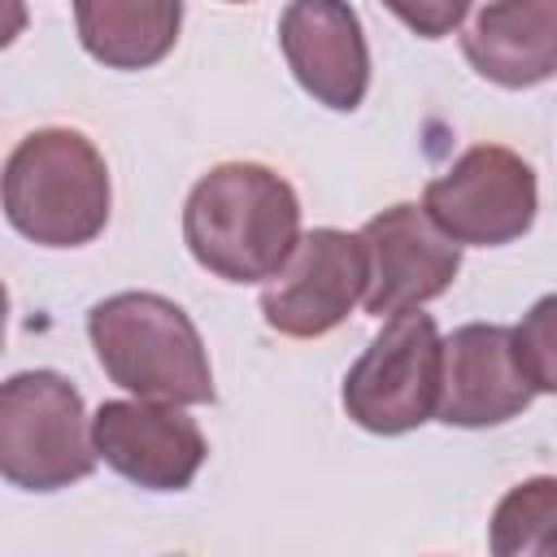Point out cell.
Returning <instances> with one entry per match:
<instances>
[{
    "mask_svg": "<svg viewBox=\"0 0 557 557\" xmlns=\"http://www.w3.org/2000/svg\"><path fill=\"white\" fill-rule=\"evenodd\" d=\"M470 70L496 87H535L557 74V0H470L461 22Z\"/></svg>",
    "mask_w": 557,
    "mask_h": 557,
    "instance_id": "cell-12",
    "label": "cell"
},
{
    "mask_svg": "<svg viewBox=\"0 0 557 557\" xmlns=\"http://www.w3.org/2000/svg\"><path fill=\"white\" fill-rule=\"evenodd\" d=\"M226 4H248V0H226Z\"/></svg>",
    "mask_w": 557,
    "mask_h": 557,
    "instance_id": "cell-17",
    "label": "cell"
},
{
    "mask_svg": "<svg viewBox=\"0 0 557 557\" xmlns=\"http://www.w3.org/2000/svg\"><path fill=\"white\" fill-rule=\"evenodd\" d=\"M183 239L200 270L226 283H265L300 244L296 187L261 161H222L187 191Z\"/></svg>",
    "mask_w": 557,
    "mask_h": 557,
    "instance_id": "cell-1",
    "label": "cell"
},
{
    "mask_svg": "<svg viewBox=\"0 0 557 557\" xmlns=\"http://www.w3.org/2000/svg\"><path fill=\"white\" fill-rule=\"evenodd\" d=\"M78 44L109 70H148L183 26V0H74Z\"/></svg>",
    "mask_w": 557,
    "mask_h": 557,
    "instance_id": "cell-13",
    "label": "cell"
},
{
    "mask_svg": "<svg viewBox=\"0 0 557 557\" xmlns=\"http://www.w3.org/2000/svg\"><path fill=\"white\" fill-rule=\"evenodd\" d=\"M422 209L457 244H479V248L509 244L527 235L535 222L540 209L535 170L513 148L474 144L444 174L426 183Z\"/></svg>",
    "mask_w": 557,
    "mask_h": 557,
    "instance_id": "cell-6",
    "label": "cell"
},
{
    "mask_svg": "<svg viewBox=\"0 0 557 557\" xmlns=\"http://www.w3.org/2000/svg\"><path fill=\"white\" fill-rule=\"evenodd\" d=\"M100 453L78 387L57 370H22L0 387V474L22 492H61Z\"/></svg>",
    "mask_w": 557,
    "mask_h": 557,
    "instance_id": "cell-4",
    "label": "cell"
},
{
    "mask_svg": "<svg viewBox=\"0 0 557 557\" xmlns=\"http://www.w3.org/2000/svg\"><path fill=\"white\" fill-rule=\"evenodd\" d=\"M87 339L100 370L131 396L165 405H209L213 370L183 305L157 292H117L91 305Z\"/></svg>",
    "mask_w": 557,
    "mask_h": 557,
    "instance_id": "cell-2",
    "label": "cell"
},
{
    "mask_svg": "<svg viewBox=\"0 0 557 557\" xmlns=\"http://www.w3.org/2000/svg\"><path fill=\"white\" fill-rule=\"evenodd\" d=\"M109 165L74 126H39L4 161V218L30 244H91L109 222Z\"/></svg>",
    "mask_w": 557,
    "mask_h": 557,
    "instance_id": "cell-3",
    "label": "cell"
},
{
    "mask_svg": "<svg viewBox=\"0 0 557 557\" xmlns=\"http://www.w3.org/2000/svg\"><path fill=\"white\" fill-rule=\"evenodd\" d=\"M278 48L296 83L326 109L352 113L370 87V48L348 0H292L278 17Z\"/></svg>",
    "mask_w": 557,
    "mask_h": 557,
    "instance_id": "cell-11",
    "label": "cell"
},
{
    "mask_svg": "<svg viewBox=\"0 0 557 557\" xmlns=\"http://www.w3.org/2000/svg\"><path fill=\"white\" fill-rule=\"evenodd\" d=\"M91 440L109 470L148 487V492H183L200 474L209 444L196 418L183 405L165 400H104L91 413Z\"/></svg>",
    "mask_w": 557,
    "mask_h": 557,
    "instance_id": "cell-9",
    "label": "cell"
},
{
    "mask_svg": "<svg viewBox=\"0 0 557 557\" xmlns=\"http://www.w3.org/2000/svg\"><path fill=\"white\" fill-rule=\"evenodd\" d=\"M366 244L339 226H318L300 235L296 252L261 287V318L270 331L292 339H313L335 331L357 300H366Z\"/></svg>",
    "mask_w": 557,
    "mask_h": 557,
    "instance_id": "cell-7",
    "label": "cell"
},
{
    "mask_svg": "<svg viewBox=\"0 0 557 557\" xmlns=\"http://www.w3.org/2000/svg\"><path fill=\"white\" fill-rule=\"evenodd\" d=\"M487 548L496 557H557V474L522 479L500 496Z\"/></svg>",
    "mask_w": 557,
    "mask_h": 557,
    "instance_id": "cell-14",
    "label": "cell"
},
{
    "mask_svg": "<svg viewBox=\"0 0 557 557\" xmlns=\"http://www.w3.org/2000/svg\"><path fill=\"white\" fill-rule=\"evenodd\" d=\"M418 39H444L453 35L466 13H470V0H383Z\"/></svg>",
    "mask_w": 557,
    "mask_h": 557,
    "instance_id": "cell-16",
    "label": "cell"
},
{
    "mask_svg": "<svg viewBox=\"0 0 557 557\" xmlns=\"http://www.w3.org/2000/svg\"><path fill=\"white\" fill-rule=\"evenodd\" d=\"M513 344H518V361L531 387L557 396V292L540 296L522 313V322L513 326Z\"/></svg>",
    "mask_w": 557,
    "mask_h": 557,
    "instance_id": "cell-15",
    "label": "cell"
},
{
    "mask_svg": "<svg viewBox=\"0 0 557 557\" xmlns=\"http://www.w3.org/2000/svg\"><path fill=\"white\" fill-rule=\"evenodd\" d=\"M535 387L518 361V344L509 326L470 322L444 339L440 366V405L435 418L444 426H500L531 405Z\"/></svg>",
    "mask_w": 557,
    "mask_h": 557,
    "instance_id": "cell-10",
    "label": "cell"
},
{
    "mask_svg": "<svg viewBox=\"0 0 557 557\" xmlns=\"http://www.w3.org/2000/svg\"><path fill=\"white\" fill-rule=\"evenodd\" d=\"M444 339L422 309L392 313L344 374V409L361 431L405 435L435 418Z\"/></svg>",
    "mask_w": 557,
    "mask_h": 557,
    "instance_id": "cell-5",
    "label": "cell"
},
{
    "mask_svg": "<svg viewBox=\"0 0 557 557\" xmlns=\"http://www.w3.org/2000/svg\"><path fill=\"white\" fill-rule=\"evenodd\" d=\"M366 244V313L392 318L448 292L461 270V244L435 226L422 205H392L361 226Z\"/></svg>",
    "mask_w": 557,
    "mask_h": 557,
    "instance_id": "cell-8",
    "label": "cell"
}]
</instances>
